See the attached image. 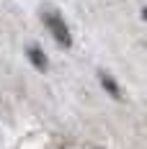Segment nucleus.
<instances>
[{"instance_id":"1","label":"nucleus","mask_w":147,"mask_h":149,"mask_svg":"<svg viewBox=\"0 0 147 149\" xmlns=\"http://www.w3.org/2000/svg\"><path fill=\"white\" fill-rule=\"evenodd\" d=\"M44 23L49 33L54 36V41L59 46H70L72 44V36H70V29H67V23H65V18L57 13V10H46L44 13Z\"/></svg>"},{"instance_id":"2","label":"nucleus","mask_w":147,"mask_h":149,"mask_svg":"<svg viewBox=\"0 0 147 149\" xmlns=\"http://www.w3.org/2000/svg\"><path fill=\"white\" fill-rule=\"evenodd\" d=\"M98 80H101V88L106 90L114 100H124V93H121V88H119V82L108 72H98Z\"/></svg>"},{"instance_id":"3","label":"nucleus","mask_w":147,"mask_h":149,"mask_svg":"<svg viewBox=\"0 0 147 149\" xmlns=\"http://www.w3.org/2000/svg\"><path fill=\"white\" fill-rule=\"evenodd\" d=\"M26 57H29V62L39 70V72H46V67H49V59H46V54L39 49V46H29L26 49Z\"/></svg>"},{"instance_id":"4","label":"nucleus","mask_w":147,"mask_h":149,"mask_svg":"<svg viewBox=\"0 0 147 149\" xmlns=\"http://www.w3.org/2000/svg\"><path fill=\"white\" fill-rule=\"evenodd\" d=\"M142 18H145V21H147V8H142Z\"/></svg>"}]
</instances>
